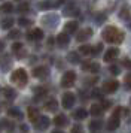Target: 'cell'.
I'll return each instance as SVG.
<instances>
[{
  "instance_id": "obj_47",
  "label": "cell",
  "mask_w": 131,
  "mask_h": 133,
  "mask_svg": "<svg viewBox=\"0 0 131 133\" xmlns=\"http://www.w3.org/2000/svg\"><path fill=\"white\" fill-rule=\"evenodd\" d=\"M63 2H64V0H58V3H57V5H61V3H63Z\"/></svg>"
},
{
  "instance_id": "obj_13",
  "label": "cell",
  "mask_w": 131,
  "mask_h": 133,
  "mask_svg": "<svg viewBox=\"0 0 131 133\" xmlns=\"http://www.w3.org/2000/svg\"><path fill=\"white\" fill-rule=\"evenodd\" d=\"M57 43H58V46H61V48H64V46H67L69 43H70V37H69V35L67 33H60L58 36H57Z\"/></svg>"
},
{
  "instance_id": "obj_48",
  "label": "cell",
  "mask_w": 131,
  "mask_h": 133,
  "mask_svg": "<svg viewBox=\"0 0 131 133\" xmlns=\"http://www.w3.org/2000/svg\"><path fill=\"white\" fill-rule=\"evenodd\" d=\"M128 27H130V30H131V19H130V23H128Z\"/></svg>"
},
{
  "instance_id": "obj_2",
  "label": "cell",
  "mask_w": 131,
  "mask_h": 133,
  "mask_svg": "<svg viewBox=\"0 0 131 133\" xmlns=\"http://www.w3.org/2000/svg\"><path fill=\"white\" fill-rule=\"evenodd\" d=\"M27 79H28V76H27V72L24 69H17L11 75V81L13 84L19 85V87H24V85L27 84Z\"/></svg>"
},
{
  "instance_id": "obj_34",
  "label": "cell",
  "mask_w": 131,
  "mask_h": 133,
  "mask_svg": "<svg viewBox=\"0 0 131 133\" xmlns=\"http://www.w3.org/2000/svg\"><path fill=\"white\" fill-rule=\"evenodd\" d=\"M92 97H94V99L103 100V91H100L98 88H94V90H92Z\"/></svg>"
},
{
  "instance_id": "obj_14",
  "label": "cell",
  "mask_w": 131,
  "mask_h": 133,
  "mask_svg": "<svg viewBox=\"0 0 131 133\" xmlns=\"http://www.w3.org/2000/svg\"><path fill=\"white\" fill-rule=\"evenodd\" d=\"M118 55H119V49H118V48H110V49H107L106 54H104V61L110 63V61L115 60Z\"/></svg>"
},
{
  "instance_id": "obj_9",
  "label": "cell",
  "mask_w": 131,
  "mask_h": 133,
  "mask_svg": "<svg viewBox=\"0 0 131 133\" xmlns=\"http://www.w3.org/2000/svg\"><path fill=\"white\" fill-rule=\"evenodd\" d=\"M92 36V29H83V30L77 31L76 35V41H79V42H83V41H88L89 37Z\"/></svg>"
},
{
  "instance_id": "obj_17",
  "label": "cell",
  "mask_w": 131,
  "mask_h": 133,
  "mask_svg": "<svg viewBox=\"0 0 131 133\" xmlns=\"http://www.w3.org/2000/svg\"><path fill=\"white\" fill-rule=\"evenodd\" d=\"M88 117V111L86 109H83V108H79V109H76L75 112H73V118L75 120H85Z\"/></svg>"
},
{
  "instance_id": "obj_12",
  "label": "cell",
  "mask_w": 131,
  "mask_h": 133,
  "mask_svg": "<svg viewBox=\"0 0 131 133\" xmlns=\"http://www.w3.org/2000/svg\"><path fill=\"white\" fill-rule=\"evenodd\" d=\"M54 124L57 127H66V126H69V118L64 114H58L54 118Z\"/></svg>"
},
{
  "instance_id": "obj_33",
  "label": "cell",
  "mask_w": 131,
  "mask_h": 133,
  "mask_svg": "<svg viewBox=\"0 0 131 133\" xmlns=\"http://www.w3.org/2000/svg\"><path fill=\"white\" fill-rule=\"evenodd\" d=\"M28 9H30L28 2H23V3H21V5L18 6V11H19V12H27Z\"/></svg>"
},
{
  "instance_id": "obj_38",
  "label": "cell",
  "mask_w": 131,
  "mask_h": 133,
  "mask_svg": "<svg viewBox=\"0 0 131 133\" xmlns=\"http://www.w3.org/2000/svg\"><path fill=\"white\" fill-rule=\"evenodd\" d=\"M18 24L23 25V27H27V25L31 24V21H30V19H27V18H19V19H18Z\"/></svg>"
},
{
  "instance_id": "obj_50",
  "label": "cell",
  "mask_w": 131,
  "mask_h": 133,
  "mask_svg": "<svg viewBox=\"0 0 131 133\" xmlns=\"http://www.w3.org/2000/svg\"><path fill=\"white\" fill-rule=\"evenodd\" d=\"M130 103H131V99H130Z\"/></svg>"
},
{
  "instance_id": "obj_49",
  "label": "cell",
  "mask_w": 131,
  "mask_h": 133,
  "mask_svg": "<svg viewBox=\"0 0 131 133\" xmlns=\"http://www.w3.org/2000/svg\"><path fill=\"white\" fill-rule=\"evenodd\" d=\"M52 133H64V132H58V130H57V132H52Z\"/></svg>"
},
{
  "instance_id": "obj_8",
  "label": "cell",
  "mask_w": 131,
  "mask_h": 133,
  "mask_svg": "<svg viewBox=\"0 0 131 133\" xmlns=\"http://www.w3.org/2000/svg\"><path fill=\"white\" fill-rule=\"evenodd\" d=\"M119 87V82L118 81H115V79H110V81H106L104 84H103V93H107V94H110V93H115V91L118 90Z\"/></svg>"
},
{
  "instance_id": "obj_5",
  "label": "cell",
  "mask_w": 131,
  "mask_h": 133,
  "mask_svg": "<svg viewBox=\"0 0 131 133\" xmlns=\"http://www.w3.org/2000/svg\"><path fill=\"white\" fill-rule=\"evenodd\" d=\"M75 102H76V97H75V94L70 93V91H66L64 94H63V97H61V105H63V108L64 109L73 108Z\"/></svg>"
},
{
  "instance_id": "obj_19",
  "label": "cell",
  "mask_w": 131,
  "mask_h": 133,
  "mask_svg": "<svg viewBox=\"0 0 131 133\" xmlns=\"http://www.w3.org/2000/svg\"><path fill=\"white\" fill-rule=\"evenodd\" d=\"M64 30H66L67 35H70V33H76L77 23H76V21H69V23H66V24H64Z\"/></svg>"
},
{
  "instance_id": "obj_39",
  "label": "cell",
  "mask_w": 131,
  "mask_h": 133,
  "mask_svg": "<svg viewBox=\"0 0 131 133\" xmlns=\"http://www.w3.org/2000/svg\"><path fill=\"white\" fill-rule=\"evenodd\" d=\"M101 51H103V43H98L95 48H92V55H97V54H100Z\"/></svg>"
},
{
  "instance_id": "obj_30",
  "label": "cell",
  "mask_w": 131,
  "mask_h": 133,
  "mask_svg": "<svg viewBox=\"0 0 131 133\" xmlns=\"http://www.w3.org/2000/svg\"><path fill=\"white\" fill-rule=\"evenodd\" d=\"M13 23H15L13 18H5L2 21V29H6L8 30V29H11L12 25H13Z\"/></svg>"
},
{
  "instance_id": "obj_22",
  "label": "cell",
  "mask_w": 131,
  "mask_h": 133,
  "mask_svg": "<svg viewBox=\"0 0 131 133\" xmlns=\"http://www.w3.org/2000/svg\"><path fill=\"white\" fill-rule=\"evenodd\" d=\"M58 108V102L55 100V99H49L46 103H45V109L49 111V112H52V111H57Z\"/></svg>"
},
{
  "instance_id": "obj_20",
  "label": "cell",
  "mask_w": 131,
  "mask_h": 133,
  "mask_svg": "<svg viewBox=\"0 0 131 133\" xmlns=\"http://www.w3.org/2000/svg\"><path fill=\"white\" fill-rule=\"evenodd\" d=\"M67 60L70 61V63H73V64L81 63V54H79V52H76V51H71V52H69V54H67Z\"/></svg>"
},
{
  "instance_id": "obj_16",
  "label": "cell",
  "mask_w": 131,
  "mask_h": 133,
  "mask_svg": "<svg viewBox=\"0 0 131 133\" xmlns=\"http://www.w3.org/2000/svg\"><path fill=\"white\" fill-rule=\"evenodd\" d=\"M104 112V109L101 108L100 103H94V105H91V109H89V114L92 115V117H101Z\"/></svg>"
},
{
  "instance_id": "obj_6",
  "label": "cell",
  "mask_w": 131,
  "mask_h": 133,
  "mask_svg": "<svg viewBox=\"0 0 131 133\" xmlns=\"http://www.w3.org/2000/svg\"><path fill=\"white\" fill-rule=\"evenodd\" d=\"M34 124V127H36V130H46L48 127L51 126V120L48 118L46 115H39V118L33 123Z\"/></svg>"
},
{
  "instance_id": "obj_29",
  "label": "cell",
  "mask_w": 131,
  "mask_h": 133,
  "mask_svg": "<svg viewBox=\"0 0 131 133\" xmlns=\"http://www.w3.org/2000/svg\"><path fill=\"white\" fill-rule=\"evenodd\" d=\"M13 11V6H12V3H3L2 6H0V12H5V14H11Z\"/></svg>"
},
{
  "instance_id": "obj_7",
  "label": "cell",
  "mask_w": 131,
  "mask_h": 133,
  "mask_svg": "<svg viewBox=\"0 0 131 133\" xmlns=\"http://www.w3.org/2000/svg\"><path fill=\"white\" fill-rule=\"evenodd\" d=\"M33 76L37 79H46L49 76V69L46 66H37L33 69Z\"/></svg>"
},
{
  "instance_id": "obj_45",
  "label": "cell",
  "mask_w": 131,
  "mask_h": 133,
  "mask_svg": "<svg viewBox=\"0 0 131 133\" xmlns=\"http://www.w3.org/2000/svg\"><path fill=\"white\" fill-rule=\"evenodd\" d=\"M3 48H5V43H3V42H2V41H0V51H2V49H3Z\"/></svg>"
},
{
  "instance_id": "obj_27",
  "label": "cell",
  "mask_w": 131,
  "mask_h": 133,
  "mask_svg": "<svg viewBox=\"0 0 131 133\" xmlns=\"http://www.w3.org/2000/svg\"><path fill=\"white\" fill-rule=\"evenodd\" d=\"M79 54H82V55H92V46H89V45H82V46L79 48Z\"/></svg>"
},
{
  "instance_id": "obj_23",
  "label": "cell",
  "mask_w": 131,
  "mask_h": 133,
  "mask_svg": "<svg viewBox=\"0 0 131 133\" xmlns=\"http://www.w3.org/2000/svg\"><path fill=\"white\" fill-rule=\"evenodd\" d=\"M3 96L6 99H9V100H13L15 97H17V91L11 88V87H5V90H3Z\"/></svg>"
},
{
  "instance_id": "obj_4",
  "label": "cell",
  "mask_w": 131,
  "mask_h": 133,
  "mask_svg": "<svg viewBox=\"0 0 131 133\" xmlns=\"http://www.w3.org/2000/svg\"><path fill=\"white\" fill-rule=\"evenodd\" d=\"M75 81H76V73L73 72V70H69V72H66L64 75H63V78H61V87L70 88L71 85L75 84Z\"/></svg>"
},
{
  "instance_id": "obj_24",
  "label": "cell",
  "mask_w": 131,
  "mask_h": 133,
  "mask_svg": "<svg viewBox=\"0 0 131 133\" xmlns=\"http://www.w3.org/2000/svg\"><path fill=\"white\" fill-rule=\"evenodd\" d=\"M52 23H54V24H57V23H58V17H57V15H54V17H52V15H48V17L43 18V24L48 25V27H54Z\"/></svg>"
},
{
  "instance_id": "obj_36",
  "label": "cell",
  "mask_w": 131,
  "mask_h": 133,
  "mask_svg": "<svg viewBox=\"0 0 131 133\" xmlns=\"http://www.w3.org/2000/svg\"><path fill=\"white\" fill-rule=\"evenodd\" d=\"M109 70H110V73H112V75H119V73H121V69H119L116 64H112V66L109 67Z\"/></svg>"
},
{
  "instance_id": "obj_10",
  "label": "cell",
  "mask_w": 131,
  "mask_h": 133,
  "mask_svg": "<svg viewBox=\"0 0 131 133\" xmlns=\"http://www.w3.org/2000/svg\"><path fill=\"white\" fill-rule=\"evenodd\" d=\"M82 69L86 72H91V73H97L98 70H100V66L97 64V63H92V61H85V63H82Z\"/></svg>"
},
{
  "instance_id": "obj_15",
  "label": "cell",
  "mask_w": 131,
  "mask_h": 133,
  "mask_svg": "<svg viewBox=\"0 0 131 133\" xmlns=\"http://www.w3.org/2000/svg\"><path fill=\"white\" fill-rule=\"evenodd\" d=\"M27 39H30V41H40V39H43V31L40 29H34L33 31L27 33Z\"/></svg>"
},
{
  "instance_id": "obj_18",
  "label": "cell",
  "mask_w": 131,
  "mask_h": 133,
  "mask_svg": "<svg viewBox=\"0 0 131 133\" xmlns=\"http://www.w3.org/2000/svg\"><path fill=\"white\" fill-rule=\"evenodd\" d=\"M64 15H79V9L76 8V5L69 3L64 6Z\"/></svg>"
},
{
  "instance_id": "obj_37",
  "label": "cell",
  "mask_w": 131,
  "mask_h": 133,
  "mask_svg": "<svg viewBox=\"0 0 131 133\" xmlns=\"http://www.w3.org/2000/svg\"><path fill=\"white\" fill-rule=\"evenodd\" d=\"M19 35H21L19 30H11L9 35H8V37H9V39H17V37H19Z\"/></svg>"
},
{
  "instance_id": "obj_26",
  "label": "cell",
  "mask_w": 131,
  "mask_h": 133,
  "mask_svg": "<svg viewBox=\"0 0 131 133\" xmlns=\"http://www.w3.org/2000/svg\"><path fill=\"white\" fill-rule=\"evenodd\" d=\"M8 114L11 115V117H13V118H18V120L23 118V114H21V111L18 108H9L8 109Z\"/></svg>"
},
{
  "instance_id": "obj_1",
  "label": "cell",
  "mask_w": 131,
  "mask_h": 133,
  "mask_svg": "<svg viewBox=\"0 0 131 133\" xmlns=\"http://www.w3.org/2000/svg\"><path fill=\"white\" fill-rule=\"evenodd\" d=\"M124 33L119 29H116L115 25H107L103 30V39L109 43H121L124 41Z\"/></svg>"
},
{
  "instance_id": "obj_43",
  "label": "cell",
  "mask_w": 131,
  "mask_h": 133,
  "mask_svg": "<svg viewBox=\"0 0 131 133\" xmlns=\"http://www.w3.org/2000/svg\"><path fill=\"white\" fill-rule=\"evenodd\" d=\"M125 84H127V88H128V90H131V75H128V76H127V79H125Z\"/></svg>"
},
{
  "instance_id": "obj_28",
  "label": "cell",
  "mask_w": 131,
  "mask_h": 133,
  "mask_svg": "<svg viewBox=\"0 0 131 133\" xmlns=\"http://www.w3.org/2000/svg\"><path fill=\"white\" fill-rule=\"evenodd\" d=\"M101 126H103V123L100 120H94L89 123V130H92V132H97V130H100Z\"/></svg>"
},
{
  "instance_id": "obj_3",
  "label": "cell",
  "mask_w": 131,
  "mask_h": 133,
  "mask_svg": "<svg viewBox=\"0 0 131 133\" xmlns=\"http://www.w3.org/2000/svg\"><path fill=\"white\" fill-rule=\"evenodd\" d=\"M121 114H122V108L121 106H118V108L113 111L112 117L109 118V121H107V130H116L119 127V124H121Z\"/></svg>"
},
{
  "instance_id": "obj_41",
  "label": "cell",
  "mask_w": 131,
  "mask_h": 133,
  "mask_svg": "<svg viewBox=\"0 0 131 133\" xmlns=\"http://www.w3.org/2000/svg\"><path fill=\"white\" fill-rule=\"evenodd\" d=\"M71 133H83V129H82V126H75L73 129H71Z\"/></svg>"
},
{
  "instance_id": "obj_11",
  "label": "cell",
  "mask_w": 131,
  "mask_h": 133,
  "mask_svg": "<svg viewBox=\"0 0 131 133\" xmlns=\"http://www.w3.org/2000/svg\"><path fill=\"white\" fill-rule=\"evenodd\" d=\"M12 52L17 55L18 58H23L24 55H25V51H24V46L21 42H15L12 45Z\"/></svg>"
},
{
  "instance_id": "obj_21",
  "label": "cell",
  "mask_w": 131,
  "mask_h": 133,
  "mask_svg": "<svg viewBox=\"0 0 131 133\" xmlns=\"http://www.w3.org/2000/svg\"><path fill=\"white\" fill-rule=\"evenodd\" d=\"M27 115H28V120L31 121V123H34V121L39 118V115L40 114H39V111H37L36 108L31 106V108H28V111H27Z\"/></svg>"
},
{
  "instance_id": "obj_25",
  "label": "cell",
  "mask_w": 131,
  "mask_h": 133,
  "mask_svg": "<svg viewBox=\"0 0 131 133\" xmlns=\"http://www.w3.org/2000/svg\"><path fill=\"white\" fill-rule=\"evenodd\" d=\"M0 127L5 129L6 132H9V133L13 132V123H11L9 120H2L0 121Z\"/></svg>"
},
{
  "instance_id": "obj_42",
  "label": "cell",
  "mask_w": 131,
  "mask_h": 133,
  "mask_svg": "<svg viewBox=\"0 0 131 133\" xmlns=\"http://www.w3.org/2000/svg\"><path fill=\"white\" fill-rule=\"evenodd\" d=\"M122 64H124V67H127V69H131V60L130 58H124V60H122Z\"/></svg>"
},
{
  "instance_id": "obj_31",
  "label": "cell",
  "mask_w": 131,
  "mask_h": 133,
  "mask_svg": "<svg viewBox=\"0 0 131 133\" xmlns=\"http://www.w3.org/2000/svg\"><path fill=\"white\" fill-rule=\"evenodd\" d=\"M52 6H55V5H52V0H43V2L39 3V8L43 9V11H45V9H51Z\"/></svg>"
},
{
  "instance_id": "obj_35",
  "label": "cell",
  "mask_w": 131,
  "mask_h": 133,
  "mask_svg": "<svg viewBox=\"0 0 131 133\" xmlns=\"http://www.w3.org/2000/svg\"><path fill=\"white\" fill-rule=\"evenodd\" d=\"M34 93H36V96L37 97H43L45 96V94H46V90H45V88H39V87H37V88H34Z\"/></svg>"
},
{
  "instance_id": "obj_40",
  "label": "cell",
  "mask_w": 131,
  "mask_h": 133,
  "mask_svg": "<svg viewBox=\"0 0 131 133\" xmlns=\"http://www.w3.org/2000/svg\"><path fill=\"white\" fill-rule=\"evenodd\" d=\"M100 105H101V108L104 109V111H106V109H109L110 106H112V103L109 102V100H101V103H100Z\"/></svg>"
},
{
  "instance_id": "obj_51",
  "label": "cell",
  "mask_w": 131,
  "mask_h": 133,
  "mask_svg": "<svg viewBox=\"0 0 131 133\" xmlns=\"http://www.w3.org/2000/svg\"><path fill=\"white\" fill-rule=\"evenodd\" d=\"M0 130H2V127H0Z\"/></svg>"
},
{
  "instance_id": "obj_32",
  "label": "cell",
  "mask_w": 131,
  "mask_h": 133,
  "mask_svg": "<svg viewBox=\"0 0 131 133\" xmlns=\"http://www.w3.org/2000/svg\"><path fill=\"white\" fill-rule=\"evenodd\" d=\"M119 18H122V19L130 18V11H128V8H122V9L119 11Z\"/></svg>"
},
{
  "instance_id": "obj_44",
  "label": "cell",
  "mask_w": 131,
  "mask_h": 133,
  "mask_svg": "<svg viewBox=\"0 0 131 133\" xmlns=\"http://www.w3.org/2000/svg\"><path fill=\"white\" fill-rule=\"evenodd\" d=\"M19 129H21V132L23 133H28V126H27V124H21Z\"/></svg>"
},
{
  "instance_id": "obj_46",
  "label": "cell",
  "mask_w": 131,
  "mask_h": 133,
  "mask_svg": "<svg viewBox=\"0 0 131 133\" xmlns=\"http://www.w3.org/2000/svg\"><path fill=\"white\" fill-rule=\"evenodd\" d=\"M48 45H54V39H49L48 41Z\"/></svg>"
}]
</instances>
